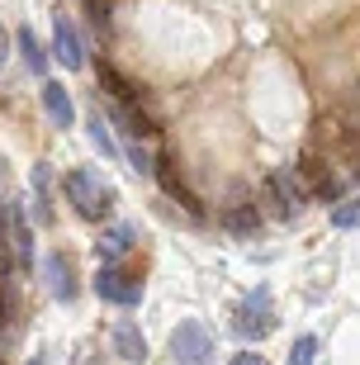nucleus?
<instances>
[{
    "instance_id": "obj_1",
    "label": "nucleus",
    "mask_w": 360,
    "mask_h": 365,
    "mask_svg": "<svg viewBox=\"0 0 360 365\" xmlns=\"http://www.w3.org/2000/svg\"><path fill=\"white\" fill-rule=\"evenodd\" d=\"M62 190H67V200L76 204L81 218H91V223H100V218H109V209H114V190L105 185V176H95V171H67V180H62Z\"/></svg>"
},
{
    "instance_id": "obj_2",
    "label": "nucleus",
    "mask_w": 360,
    "mask_h": 365,
    "mask_svg": "<svg viewBox=\"0 0 360 365\" xmlns=\"http://www.w3.org/2000/svg\"><path fill=\"white\" fill-rule=\"evenodd\" d=\"M232 327H237V337H247V341H261V337L275 332V309H270L266 289H256V294L242 299L237 313H232Z\"/></svg>"
},
{
    "instance_id": "obj_3",
    "label": "nucleus",
    "mask_w": 360,
    "mask_h": 365,
    "mask_svg": "<svg viewBox=\"0 0 360 365\" xmlns=\"http://www.w3.org/2000/svg\"><path fill=\"white\" fill-rule=\"evenodd\" d=\"M171 356L175 365H209V356H214V337H209V327L204 323H180L171 332Z\"/></svg>"
},
{
    "instance_id": "obj_4",
    "label": "nucleus",
    "mask_w": 360,
    "mask_h": 365,
    "mask_svg": "<svg viewBox=\"0 0 360 365\" xmlns=\"http://www.w3.org/2000/svg\"><path fill=\"white\" fill-rule=\"evenodd\" d=\"M95 294L105 299V304L133 309L138 299H143V280L128 275V271H119V266H100V275H95Z\"/></svg>"
},
{
    "instance_id": "obj_5",
    "label": "nucleus",
    "mask_w": 360,
    "mask_h": 365,
    "mask_svg": "<svg viewBox=\"0 0 360 365\" xmlns=\"http://www.w3.org/2000/svg\"><path fill=\"white\" fill-rule=\"evenodd\" d=\"M266 200H270V209L280 218H294L299 209H304V180H299V171H270L266 176Z\"/></svg>"
},
{
    "instance_id": "obj_6",
    "label": "nucleus",
    "mask_w": 360,
    "mask_h": 365,
    "mask_svg": "<svg viewBox=\"0 0 360 365\" xmlns=\"http://www.w3.org/2000/svg\"><path fill=\"white\" fill-rule=\"evenodd\" d=\"M53 57H57V62H62L67 71L86 67V53H81V34H76V24H71L67 14H57V19H53Z\"/></svg>"
},
{
    "instance_id": "obj_7",
    "label": "nucleus",
    "mask_w": 360,
    "mask_h": 365,
    "mask_svg": "<svg viewBox=\"0 0 360 365\" xmlns=\"http://www.w3.org/2000/svg\"><path fill=\"white\" fill-rule=\"evenodd\" d=\"M152 176L161 180V190H166V195H171V200H180L190 209V214L200 218L204 209H200V200H195V195H190V185H185V176H180V171H175V157H166V152H161L157 157V171H152Z\"/></svg>"
},
{
    "instance_id": "obj_8",
    "label": "nucleus",
    "mask_w": 360,
    "mask_h": 365,
    "mask_svg": "<svg viewBox=\"0 0 360 365\" xmlns=\"http://www.w3.org/2000/svg\"><path fill=\"white\" fill-rule=\"evenodd\" d=\"M43 109H48L53 128H71V119H76V105H71L67 86H57V81H48V86H43Z\"/></svg>"
},
{
    "instance_id": "obj_9",
    "label": "nucleus",
    "mask_w": 360,
    "mask_h": 365,
    "mask_svg": "<svg viewBox=\"0 0 360 365\" xmlns=\"http://www.w3.org/2000/svg\"><path fill=\"white\" fill-rule=\"evenodd\" d=\"M294 171H299V180H308V185L318 190L322 200H336V190H341V185H336V176H327V171H322V162L313 157V152H308V157L294 166Z\"/></svg>"
},
{
    "instance_id": "obj_10",
    "label": "nucleus",
    "mask_w": 360,
    "mask_h": 365,
    "mask_svg": "<svg viewBox=\"0 0 360 365\" xmlns=\"http://www.w3.org/2000/svg\"><path fill=\"white\" fill-rule=\"evenodd\" d=\"M48 284H53L57 299H76V280H71V261L57 252V257H48Z\"/></svg>"
},
{
    "instance_id": "obj_11",
    "label": "nucleus",
    "mask_w": 360,
    "mask_h": 365,
    "mask_svg": "<svg viewBox=\"0 0 360 365\" xmlns=\"http://www.w3.org/2000/svg\"><path fill=\"white\" fill-rule=\"evenodd\" d=\"M100 86H105V91L114 95L119 105H133V100H138V86L128 81L123 71H114V67H109V62H100Z\"/></svg>"
},
{
    "instance_id": "obj_12",
    "label": "nucleus",
    "mask_w": 360,
    "mask_h": 365,
    "mask_svg": "<svg viewBox=\"0 0 360 365\" xmlns=\"http://www.w3.org/2000/svg\"><path fill=\"white\" fill-rule=\"evenodd\" d=\"M114 346H119L123 361H147V341H143V332H138L133 323H119V327H114Z\"/></svg>"
},
{
    "instance_id": "obj_13",
    "label": "nucleus",
    "mask_w": 360,
    "mask_h": 365,
    "mask_svg": "<svg viewBox=\"0 0 360 365\" xmlns=\"http://www.w3.org/2000/svg\"><path fill=\"white\" fill-rule=\"evenodd\" d=\"M128 247H133V228H114V232H105V237L95 242V252H100V261L109 266V261H114V257H123Z\"/></svg>"
},
{
    "instance_id": "obj_14",
    "label": "nucleus",
    "mask_w": 360,
    "mask_h": 365,
    "mask_svg": "<svg viewBox=\"0 0 360 365\" xmlns=\"http://www.w3.org/2000/svg\"><path fill=\"white\" fill-rule=\"evenodd\" d=\"M14 43H19V53H24V62H29V71H43L48 67V53H43V43L34 38V29H19V34H14Z\"/></svg>"
},
{
    "instance_id": "obj_15",
    "label": "nucleus",
    "mask_w": 360,
    "mask_h": 365,
    "mask_svg": "<svg viewBox=\"0 0 360 365\" xmlns=\"http://www.w3.org/2000/svg\"><path fill=\"white\" fill-rule=\"evenodd\" d=\"M10 242H14V261H19V266H29V261H34V237H29V223H24V214H19V209H14Z\"/></svg>"
},
{
    "instance_id": "obj_16",
    "label": "nucleus",
    "mask_w": 360,
    "mask_h": 365,
    "mask_svg": "<svg viewBox=\"0 0 360 365\" xmlns=\"http://www.w3.org/2000/svg\"><path fill=\"white\" fill-rule=\"evenodd\" d=\"M34 214H38V223H53V204H48V166H34Z\"/></svg>"
},
{
    "instance_id": "obj_17",
    "label": "nucleus",
    "mask_w": 360,
    "mask_h": 365,
    "mask_svg": "<svg viewBox=\"0 0 360 365\" xmlns=\"http://www.w3.org/2000/svg\"><path fill=\"white\" fill-rule=\"evenodd\" d=\"M256 223H261L256 204H237V209H227V228H232V232H252Z\"/></svg>"
},
{
    "instance_id": "obj_18",
    "label": "nucleus",
    "mask_w": 360,
    "mask_h": 365,
    "mask_svg": "<svg viewBox=\"0 0 360 365\" xmlns=\"http://www.w3.org/2000/svg\"><path fill=\"white\" fill-rule=\"evenodd\" d=\"M91 138L105 157H119V148H114V138H109V128H105V114H91Z\"/></svg>"
},
{
    "instance_id": "obj_19",
    "label": "nucleus",
    "mask_w": 360,
    "mask_h": 365,
    "mask_svg": "<svg viewBox=\"0 0 360 365\" xmlns=\"http://www.w3.org/2000/svg\"><path fill=\"white\" fill-rule=\"evenodd\" d=\"M332 228H360V200H346L332 209Z\"/></svg>"
},
{
    "instance_id": "obj_20",
    "label": "nucleus",
    "mask_w": 360,
    "mask_h": 365,
    "mask_svg": "<svg viewBox=\"0 0 360 365\" xmlns=\"http://www.w3.org/2000/svg\"><path fill=\"white\" fill-rule=\"evenodd\" d=\"M318 361V337H299L289 346V365H313Z\"/></svg>"
},
{
    "instance_id": "obj_21",
    "label": "nucleus",
    "mask_w": 360,
    "mask_h": 365,
    "mask_svg": "<svg viewBox=\"0 0 360 365\" xmlns=\"http://www.w3.org/2000/svg\"><path fill=\"white\" fill-rule=\"evenodd\" d=\"M86 10H91V24L105 34V29H109V10H114V5H109V0H86Z\"/></svg>"
},
{
    "instance_id": "obj_22",
    "label": "nucleus",
    "mask_w": 360,
    "mask_h": 365,
    "mask_svg": "<svg viewBox=\"0 0 360 365\" xmlns=\"http://www.w3.org/2000/svg\"><path fill=\"white\" fill-rule=\"evenodd\" d=\"M346 166L351 176H360V133H346Z\"/></svg>"
},
{
    "instance_id": "obj_23",
    "label": "nucleus",
    "mask_w": 360,
    "mask_h": 365,
    "mask_svg": "<svg viewBox=\"0 0 360 365\" xmlns=\"http://www.w3.org/2000/svg\"><path fill=\"white\" fill-rule=\"evenodd\" d=\"M232 365H266V356H256V351H242V356H232Z\"/></svg>"
},
{
    "instance_id": "obj_24",
    "label": "nucleus",
    "mask_w": 360,
    "mask_h": 365,
    "mask_svg": "<svg viewBox=\"0 0 360 365\" xmlns=\"http://www.w3.org/2000/svg\"><path fill=\"white\" fill-rule=\"evenodd\" d=\"M10 57V38H5V29H0V62Z\"/></svg>"
},
{
    "instance_id": "obj_25",
    "label": "nucleus",
    "mask_w": 360,
    "mask_h": 365,
    "mask_svg": "<svg viewBox=\"0 0 360 365\" xmlns=\"http://www.w3.org/2000/svg\"><path fill=\"white\" fill-rule=\"evenodd\" d=\"M29 365H43V361H29Z\"/></svg>"
},
{
    "instance_id": "obj_26",
    "label": "nucleus",
    "mask_w": 360,
    "mask_h": 365,
    "mask_svg": "<svg viewBox=\"0 0 360 365\" xmlns=\"http://www.w3.org/2000/svg\"><path fill=\"white\" fill-rule=\"evenodd\" d=\"M0 365H5V356H0Z\"/></svg>"
}]
</instances>
